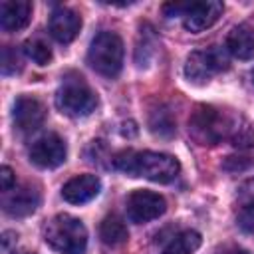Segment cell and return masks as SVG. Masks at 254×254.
<instances>
[{
	"label": "cell",
	"mask_w": 254,
	"mask_h": 254,
	"mask_svg": "<svg viewBox=\"0 0 254 254\" xmlns=\"http://www.w3.org/2000/svg\"><path fill=\"white\" fill-rule=\"evenodd\" d=\"M113 167L129 177H143L153 183H171L181 171V163L167 153L157 151H121L111 159Z\"/></svg>",
	"instance_id": "1"
},
{
	"label": "cell",
	"mask_w": 254,
	"mask_h": 254,
	"mask_svg": "<svg viewBox=\"0 0 254 254\" xmlns=\"http://www.w3.org/2000/svg\"><path fill=\"white\" fill-rule=\"evenodd\" d=\"M236 115H230L214 105H196L189 117V133L198 145L214 147L230 139Z\"/></svg>",
	"instance_id": "2"
},
{
	"label": "cell",
	"mask_w": 254,
	"mask_h": 254,
	"mask_svg": "<svg viewBox=\"0 0 254 254\" xmlns=\"http://www.w3.org/2000/svg\"><path fill=\"white\" fill-rule=\"evenodd\" d=\"M44 240L60 254H85L87 230L79 218L71 214H56L44 226Z\"/></svg>",
	"instance_id": "3"
},
{
	"label": "cell",
	"mask_w": 254,
	"mask_h": 254,
	"mask_svg": "<svg viewBox=\"0 0 254 254\" xmlns=\"http://www.w3.org/2000/svg\"><path fill=\"white\" fill-rule=\"evenodd\" d=\"M56 107L67 117H87L95 111L99 99L81 75H69L56 91Z\"/></svg>",
	"instance_id": "4"
},
{
	"label": "cell",
	"mask_w": 254,
	"mask_h": 254,
	"mask_svg": "<svg viewBox=\"0 0 254 254\" xmlns=\"http://www.w3.org/2000/svg\"><path fill=\"white\" fill-rule=\"evenodd\" d=\"M87 64L103 77H117L123 67V40L115 32H99L89 44Z\"/></svg>",
	"instance_id": "5"
},
{
	"label": "cell",
	"mask_w": 254,
	"mask_h": 254,
	"mask_svg": "<svg viewBox=\"0 0 254 254\" xmlns=\"http://www.w3.org/2000/svg\"><path fill=\"white\" fill-rule=\"evenodd\" d=\"M228 69V58L222 48H208V50H196L187 58L185 64V75L192 83H206L212 75Z\"/></svg>",
	"instance_id": "6"
},
{
	"label": "cell",
	"mask_w": 254,
	"mask_h": 254,
	"mask_svg": "<svg viewBox=\"0 0 254 254\" xmlns=\"http://www.w3.org/2000/svg\"><path fill=\"white\" fill-rule=\"evenodd\" d=\"M125 208H127V218L131 222L145 224V222L159 218L167 210V200L159 192L137 189L127 196Z\"/></svg>",
	"instance_id": "7"
},
{
	"label": "cell",
	"mask_w": 254,
	"mask_h": 254,
	"mask_svg": "<svg viewBox=\"0 0 254 254\" xmlns=\"http://www.w3.org/2000/svg\"><path fill=\"white\" fill-rule=\"evenodd\" d=\"M28 155H30V161L36 167H40V169H56L65 161L67 149H65V143H64V139L60 135L46 133V135L38 137L32 143Z\"/></svg>",
	"instance_id": "8"
},
{
	"label": "cell",
	"mask_w": 254,
	"mask_h": 254,
	"mask_svg": "<svg viewBox=\"0 0 254 254\" xmlns=\"http://www.w3.org/2000/svg\"><path fill=\"white\" fill-rule=\"evenodd\" d=\"M14 127L22 133H32L36 131L44 119H46V107L40 99L30 97V95H20L14 101V111H12Z\"/></svg>",
	"instance_id": "9"
},
{
	"label": "cell",
	"mask_w": 254,
	"mask_h": 254,
	"mask_svg": "<svg viewBox=\"0 0 254 254\" xmlns=\"http://www.w3.org/2000/svg\"><path fill=\"white\" fill-rule=\"evenodd\" d=\"M222 2L218 0H208V2H189V8L185 12V28L192 34H198L206 28H210L220 16H222Z\"/></svg>",
	"instance_id": "10"
},
{
	"label": "cell",
	"mask_w": 254,
	"mask_h": 254,
	"mask_svg": "<svg viewBox=\"0 0 254 254\" xmlns=\"http://www.w3.org/2000/svg\"><path fill=\"white\" fill-rule=\"evenodd\" d=\"M40 204V192L30 185L14 187L8 192H2V208L10 216H28Z\"/></svg>",
	"instance_id": "11"
},
{
	"label": "cell",
	"mask_w": 254,
	"mask_h": 254,
	"mask_svg": "<svg viewBox=\"0 0 254 254\" xmlns=\"http://www.w3.org/2000/svg\"><path fill=\"white\" fill-rule=\"evenodd\" d=\"M101 190V181L97 175H77L62 187V196L69 204H85L93 200Z\"/></svg>",
	"instance_id": "12"
},
{
	"label": "cell",
	"mask_w": 254,
	"mask_h": 254,
	"mask_svg": "<svg viewBox=\"0 0 254 254\" xmlns=\"http://www.w3.org/2000/svg\"><path fill=\"white\" fill-rule=\"evenodd\" d=\"M81 30V18L69 8H56L50 16V34L60 44H69Z\"/></svg>",
	"instance_id": "13"
},
{
	"label": "cell",
	"mask_w": 254,
	"mask_h": 254,
	"mask_svg": "<svg viewBox=\"0 0 254 254\" xmlns=\"http://www.w3.org/2000/svg\"><path fill=\"white\" fill-rule=\"evenodd\" d=\"M32 4L28 0H4L0 4V26L4 32H18L30 24Z\"/></svg>",
	"instance_id": "14"
},
{
	"label": "cell",
	"mask_w": 254,
	"mask_h": 254,
	"mask_svg": "<svg viewBox=\"0 0 254 254\" xmlns=\"http://www.w3.org/2000/svg\"><path fill=\"white\" fill-rule=\"evenodd\" d=\"M226 52L238 60L254 58V28L250 24L234 26L226 36Z\"/></svg>",
	"instance_id": "15"
},
{
	"label": "cell",
	"mask_w": 254,
	"mask_h": 254,
	"mask_svg": "<svg viewBox=\"0 0 254 254\" xmlns=\"http://www.w3.org/2000/svg\"><path fill=\"white\" fill-rule=\"evenodd\" d=\"M99 238L107 246H119L129 238V232L117 214H107L99 224Z\"/></svg>",
	"instance_id": "16"
},
{
	"label": "cell",
	"mask_w": 254,
	"mask_h": 254,
	"mask_svg": "<svg viewBox=\"0 0 254 254\" xmlns=\"http://www.w3.org/2000/svg\"><path fill=\"white\" fill-rule=\"evenodd\" d=\"M149 129L157 137H163V139L173 137V133H175V119H173L171 109L165 107V105L153 107L151 113H149Z\"/></svg>",
	"instance_id": "17"
},
{
	"label": "cell",
	"mask_w": 254,
	"mask_h": 254,
	"mask_svg": "<svg viewBox=\"0 0 254 254\" xmlns=\"http://www.w3.org/2000/svg\"><path fill=\"white\" fill-rule=\"evenodd\" d=\"M200 234L196 230H185L181 234H177L165 248L161 254H192L198 250L200 246Z\"/></svg>",
	"instance_id": "18"
},
{
	"label": "cell",
	"mask_w": 254,
	"mask_h": 254,
	"mask_svg": "<svg viewBox=\"0 0 254 254\" xmlns=\"http://www.w3.org/2000/svg\"><path fill=\"white\" fill-rule=\"evenodd\" d=\"M236 149H252L254 147V125L244 119V117H236V123L232 127L230 139H228Z\"/></svg>",
	"instance_id": "19"
},
{
	"label": "cell",
	"mask_w": 254,
	"mask_h": 254,
	"mask_svg": "<svg viewBox=\"0 0 254 254\" xmlns=\"http://www.w3.org/2000/svg\"><path fill=\"white\" fill-rule=\"evenodd\" d=\"M24 54L36 62L38 65H48L52 62V48L50 44L44 40V38H30L26 44H24Z\"/></svg>",
	"instance_id": "20"
},
{
	"label": "cell",
	"mask_w": 254,
	"mask_h": 254,
	"mask_svg": "<svg viewBox=\"0 0 254 254\" xmlns=\"http://www.w3.org/2000/svg\"><path fill=\"white\" fill-rule=\"evenodd\" d=\"M2 73L4 75H14L16 71H20L22 69V56H20V52L16 50V48H12V46H6L4 50H2Z\"/></svg>",
	"instance_id": "21"
},
{
	"label": "cell",
	"mask_w": 254,
	"mask_h": 254,
	"mask_svg": "<svg viewBox=\"0 0 254 254\" xmlns=\"http://www.w3.org/2000/svg\"><path fill=\"white\" fill-rule=\"evenodd\" d=\"M236 222H238V226L244 232H254V204L240 206V212L236 216Z\"/></svg>",
	"instance_id": "22"
},
{
	"label": "cell",
	"mask_w": 254,
	"mask_h": 254,
	"mask_svg": "<svg viewBox=\"0 0 254 254\" xmlns=\"http://www.w3.org/2000/svg\"><path fill=\"white\" fill-rule=\"evenodd\" d=\"M236 198H238V204L240 206L254 204V179H248L246 183L240 185V189L236 192Z\"/></svg>",
	"instance_id": "23"
},
{
	"label": "cell",
	"mask_w": 254,
	"mask_h": 254,
	"mask_svg": "<svg viewBox=\"0 0 254 254\" xmlns=\"http://www.w3.org/2000/svg\"><path fill=\"white\" fill-rule=\"evenodd\" d=\"M252 165V161L248 157H226V161L222 163V167L230 173H236V171H244Z\"/></svg>",
	"instance_id": "24"
},
{
	"label": "cell",
	"mask_w": 254,
	"mask_h": 254,
	"mask_svg": "<svg viewBox=\"0 0 254 254\" xmlns=\"http://www.w3.org/2000/svg\"><path fill=\"white\" fill-rule=\"evenodd\" d=\"M16 187V179H14V171L10 169V167H2L0 169V189H2V192H8L10 189H14Z\"/></svg>",
	"instance_id": "25"
},
{
	"label": "cell",
	"mask_w": 254,
	"mask_h": 254,
	"mask_svg": "<svg viewBox=\"0 0 254 254\" xmlns=\"http://www.w3.org/2000/svg\"><path fill=\"white\" fill-rule=\"evenodd\" d=\"M189 8V2H169L163 6V12L167 18H175V16H185Z\"/></svg>",
	"instance_id": "26"
},
{
	"label": "cell",
	"mask_w": 254,
	"mask_h": 254,
	"mask_svg": "<svg viewBox=\"0 0 254 254\" xmlns=\"http://www.w3.org/2000/svg\"><path fill=\"white\" fill-rule=\"evenodd\" d=\"M16 234L14 232H10V230H6L4 234H2V252L4 254H10V246H12V242L16 244Z\"/></svg>",
	"instance_id": "27"
},
{
	"label": "cell",
	"mask_w": 254,
	"mask_h": 254,
	"mask_svg": "<svg viewBox=\"0 0 254 254\" xmlns=\"http://www.w3.org/2000/svg\"><path fill=\"white\" fill-rule=\"evenodd\" d=\"M121 133H123V135H129V137H131V135H135V133H137V127H135V123H133V121H127V123H123V129H121Z\"/></svg>",
	"instance_id": "28"
},
{
	"label": "cell",
	"mask_w": 254,
	"mask_h": 254,
	"mask_svg": "<svg viewBox=\"0 0 254 254\" xmlns=\"http://www.w3.org/2000/svg\"><path fill=\"white\" fill-rule=\"evenodd\" d=\"M218 254H246V250H242V248H238V246H226V248H222V252H218Z\"/></svg>",
	"instance_id": "29"
},
{
	"label": "cell",
	"mask_w": 254,
	"mask_h": 254,
	"mask_svg": "<svg viewBox=\"0 0 254 254\" xmlns=\"http://www.w3.org/2000/svg\"><path fill=\"white\" fill-rule=\"evenodd\" d=\"M252 81H254V69H252Z\"/></svg>",
	"instance_id": "30"
}]
</instances>
